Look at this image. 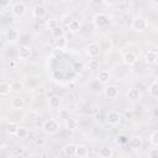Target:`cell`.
<instances>
[{
	"label": "cell",
	"instance_id": "6da1fadb",
	"mask_svg": "<svg viewBox=\"0 0 158 158\" xmlns=\"http://www.w3.org/2000/svg\"><path fill=\"white\" fill-rule=\"evenodd\" d=\"M43 131L47 133V135H56L59 128H60V125H59V121L56 120V118H48L43 122V126H42Z\"/></svg>",
	"mask_w": 158,
	"mask_h": 158
},
{
	"label": "cell",
	"instance_id": "7a4b0ae2",
	"mask_svg": "<svg viewBox=\"0 0 158 158\" xmlns=\"http://www.w3.org/2000/svg\"><path fill=\"white\" fill-rule=\"evenodd\" d=\"M131 27H132V30L136 31V32H143V31L147 30V27H148V22H147V20H146L144 17H142V16H137V17H135V19L132 20Z\"/></svg>",
	"mask_w": 158,
	"mask_h": 158
},
{
	"label": "cell",
	"instance_id": "3957f363",
	"mask_svg": "<svg viewBox=\"0 0 158 158\" xmlns=\"http://www.w3.org/2000/svg\"><path fill=\"white\" fill-rule=\"evenodd\" d=\"M93 22H94L95 27H98V28H104V27H106V26L109 25L110 21H109L107 15H105V14H102V12H99V14H96V15L94 16Z\"/></svg>",
	"mask_w": 158,
	"mask_h": 158
},
{
	"label": "cell",
	"instance_id": "277c9868",
	"mask_svg": "<svg viewBox=\"0 0 158 158\" xmlns=\"http://www.w3.org/2000/svg\"><path fill=\"white\" fill-rule=\"evenodd\" d=\"M11 12L16 16V17H22L26 14V5L23 2H14L11 6Z\"/></svg>",
	"mask_w": 158,
	"mask_h": 158
},
{
	"label": "cell",
	"instance_id": "5b68a950",
	"mask_svg": "<svg viewBox=\"0 0 158 158\" xmlns=\"http://www.w3.org/2000/svg\"><path fill=\"white\" fill-rule=\"evenodd\" d=\"M104 94L106 96V99H116L120 94V89L116 86V85H107L105 89H104Z\"/></svg>",
	"mask_w": 158,
	"mask_h": 158
},
{
	"label": "cell",
	"instance_id": "8992f818",
	"mask_svg": "<svg viewBox=\"0 0 158 158\" xmlns=\"http://www.w3.org/2000/svg\"><path fill=\"white\" fill-rule=\"evenodd\" d=\"M86 53L90 58H96L101 53V47L99 43H90L86 47Z\"/></svg>",
	"mask_w": 158,
	"mask_h": 158
},
{
	"label": "cell",
	"instance_id": "52a82bcc",
	"mask_svg": "<svg viewBox=\"0 0 158 158\" xmlns=\"http://www.w3.org/2000/svg\"><path fill=\"white\" fill-rule=\"evenodd\" d=\"M31 53H32V51H31L30 46H27V44H21L17 48V56L21 59H28L31 57Z\"/></svg>",
	"mask_w": 158,
	"mask_h": 158
},
{
	"label": "cell",
	"instance_id": "ba28073f",
	"mask_svg": "<svg viewBox=\"0 0 158 158\" xmlns=\"http://www.w3.org/2000/svg\"><path fill=\"white\" fill-rule=\"evenodd\" d=\"M106 121L109 122V125L111 126H116L120 123L121 121V115L117 112V111H110L106 116Z\"/></svg>",
	"mask_w": 158,
	"mask_h": 158
},
{
	"label": "cell",
	"instance_id": "9c48e42d",
	"mask_svg": "<svg viewBox=\"0 0 158 158\" xmlns=\"http://www.w3.org/2000/svg\"><path fill=\"white\" fill-rule=\"evenodd\" d=\"M5 37H6V41L9 43H16L19 41V37H20V33L15 28H9L5 33Z\"/></svg>",
	"mask_w": 158,
	"mask_h": 158
},
{
	"label": "cell",
	"instance_id": "30bf717a",
	"mask_svg": "<svg viewBox=\"0 0 158 158\" xmlns=\"http://www.w3.org/2000/svg\"><path fill=\"white\" fill-rule=\"evenodd\" d=\"M122 62H123L126 65H133V64L137 62V56H136V53L132 52V51L126 52V53L122 56Z\"/></svg>",
	"mask_w": 158,
	"mask_h": 158
},
{
	"label": "cell",
	"instance_id": "8fae6325",
	"mask_svg": "<svg viewBox=\"0 0 158 158\" xmlns=\"http://www.w3.org/2000/svg\"><path fill=\"white\" fill-rule=\"evenodd\" d=\"M46 12H47V10H46V7H44L43 4H36V5L33 6L32 14H33V16H35L36 19H42V17H44V16H46Z\"/></svg>",
	"mask_w": 158,
	"mask_h": 158
},
{
	"label": "cell",
	"instance_id": "7c38bea8",
	"mask_svg": "<svg viewBox=\"0 0 158 158\" xmlns=\"http://www.w3.org/2000/svg\"><path fill=\"white\" fill-rule=\"evenodd\" d=\"M126 96H127L128 100H131V101H136V100L139 99V96H141V91H139L137 88L132 86V88H130V89L126 91Z\"/></svg>",
	"mask_w": 158,
	"mask_h": 158
},
{
	"label": "cell",
	"instance_id": "4fadbf2b",
	"mask_svg": "<svg viewBox=\"0 0 158 158\" xmlns=\"http://www.w3.org/2000/svg\"><path fill=\"white\" fill-rule=\"evenodd\" d=\"M157 59H158V53H157L156 51L151 49V51H147V52H146V54H144V60H146L147 64H154V63L157 62Z\"/></svg>",
	"mask_w": 158,
	"mask_h": 158
},
{
	"label": "cell",
	"instance_id": "5bb4252c",
	"mask_svg": "<svg viewBox=\"0 0 158 158\" xmlns=\"http://www.w3.org/2000/svg\"><path fill=\"white\" fill-rule=\"evenodd\" d=\"M111 79V74L109 70H100L98 74V81L100 84H106Z\"/></svg>",
	"mask_w": 158,
	"mask_h": 158
},
{
	"label": "cell",
	"instance_id": "9a60e30c",
	"mask_svg": "<svg viewBox=\"0 0 158 158\" xmlns=\"http://www.w3.org/2000/svg\"><path fill=\"white\" fill-rule=\"evenodd\" d=\"M142 138L141 137H138V136H135V137H132L130 141H128V146H130V148H132V149H139L141 147H142Z\"/></svg>",
	"mask_w": 158,
	"mask_h": 158
},
{
	"label": "cell",
	"instance_id": "2e32d148",
	"mask_svg": "<svg viewBox=\"0 0 158 158\" xmlns=\"http://www.w3.org/2000/svg\"><path fill=\"white\" fill-rule=\"evenodd\" d=\"M67 44H68V40H67V37H65V36H64V37H60V38L54 40V47H56V49L64 51V49H65V47H67Z\"/></svg>",
	"mask_w": 158,
	"mask_h": 158
},
{
	"label": "cell",
	"instance_id": "e0dca14e",
	"mask_svg": "<svg viewBox=\"0 0 158 158\" xmlns=\"http://www.w3.org/2000/svg\"><path fill=\"white\" fill-rule=\"evenodd\" d=\"M112 154H114V151L111 147H101L99 149V153H98V156L102 157V158H111Z\"/></svg>",
	"mask_w": 158,
	"mask_h": 158
},
{
	"label": "cell",
	"instance_id": "ac0fdd59",
	"mask_svg": "<svg viewBox=\"0 0 158 158\" xmlns=\"http://www.w3.org/2000/svg\"><path fill=\"white\" fill-rule=\"evenodd\" d=\"M10 105H11V107H12V109L20 110V109H22V107H23V105H25V101H23V99H22V98H20V96H16V98H14V99L11 100Z\"/></svg>",
	"mask_w": 158,
	"mask_h": 158
},
{
	"label": "cell",
	"instance_id": "d6986e66",
	"mask_svg": "<svg viewBox=\"0 0 158 158\" xmlns=\"http://www.w3.org/2000/svg\"><path fill=\"white\" fill-rule=\"evenodd\" d=\"M48 105L51 109H59L60 106V98L57 95H53L48 99Z\"/></svg>",
	"mask_w": 158,
	"mask_h": 158
},
{
	"label": "cell",
	"instance_id": "ffe728a7",
	"mask_svg": "<svg viewBox=\"0 0 158 158\" xmlns=\"http://www.w3.org/2000/svg\"><path fill=\"white\" fill-rule=\"evenodd\" d=\"M19 128H20V126H19L16 122H14V121H10V122L6 125V132H7L9 135H16V132H17Z\"/></svg>",
	"mask_w": 158,
	"mask_h": 158
},
{
	"label": "cell",
	"instance_id": "44dd1931",
	"mask_svg": "<svg viewBox=\"0 0 158 158\" xmlns=\"http://www.w3.org/2000/svg\"><path fill=\"white\" fill-rule=\"evenodd\" d=\"M77 147H78V146H75V144H73V143H69V144H67V146L64 147V153H65L67 156H69V157H74V156L77 154Z\"/></svg>",
	"mask_w": 158,
	"mask_h": 158
},
{
	"label": "cell",
	"instance_id": "7402d4cb",
	"mask_svg": "<svg viewBox=\"0 0 158 158\" xmlns=\"http://www.w3.org/2000/svg\"><path fill=\"white\" fill-rule=\"evenodd\" d=\"M46 26H47V28H49L51 31H53V30H56V28L59 27V20L58 19H54V17L48 19L47 22H46Z\"/></svg>",
	"mask_w": 158,
	"mask_h": 158
},
{
	"label": "cell",
	"instance_id": "603a6c76",
	"mask_svg": "<svg viewBox=\"0 0 158 158\" xmlns=\"http://www.w3.org/2000/svg\"><path fill=\"white\" fill-rule=\"evenodd\" d=\"M10 91H11V84H9L6 81H2L0 84V95L1 96H6Z\"/></svg>",
	"mask_w": 158,
	"mask_h": 158
},
{
	"label": "cell",
	"instance_id": "cb8c5ba5",
	"mask_svg": "<svg viewBox=\"0 0 158 158\" xmlns=\"http://www.w3.org/2000/svg\"><path fill=\"white\" fill-rule=\"evenodd\" d=\"M80 21L79 20H72V22L69 23V31L70 32H73V33H75V32H78L79 30H80Z\"/></svg>",
	"mask_w": 158,
	"mask_h": 158
},
{
	"label": "cell",
	"instance_id": "d4e9b609",
	"mask_svg": "<svg viewBox=\"0 0 158 158\" xmlns=\"http://www.w3.org/2000/svg\"><path fill=\"white\" fill-rule=\"evenodd\" d=\"M65 127L68 130H70V131H75L78 128V121L75 118H72L70 117L68 121H65Z\"/></svg>",
	"mask_w": 158,
	"mask_h": 158
},
{
	"label": "cell",
	"instance_id": "484cf974",
	"mask_svg": "<svg viewBox=\"0 0 158 158\" xmlns=\"http://www.w3.org/2000/svg\"><path fill=\"white\" fill-rule=\"evenodd\" d=\"M58 117H59V120H62V121H68L69 118H70V115H69V111L67 110V109H59V112H58Z\"/></svg>",
	"mask_w": 158,
	"mask_h": 158
},
{
	"label": "cell",
	"instance_id": "4316f807",
	"mask_svg": "<svg viewBox=\"0 0 158 158\" xmlns=\"http://www.w3.org/2000/svg\"><path fill=\"white\" fill-rule=\"evenodd\" d=\"M149 95L152 98H158V81H154L149 85Z\"/></svg>",
	"mask_w": 158,
	"mask_h": 158
},
{
	"label": "cell",
	"instance_id": "83f0119b",
	"mask_svg": "<svg viewBox=\"0 0 158 158\" xmlns=\"http://www.w3.org/2000/svg\"><path fill=\"white\" fill-rule=\"evenodd\" d=\"M88 147H85V146H78L77 147V157L78 158H81V157H85V156H88Z\"/></svg>",
	"mask_w": 158,
	"mask_h": 158
},
{
	"label": "cell",
	"instance_id": "f1b7e54d",
	"mask_svg": "<svg viewBox=\"0 0 158 158\" xmlns=\"http://www.w3.org/2000/svg\"><path fill=\"white\" fill-rule=\"evenodd\" d=\"M51 35H52V37L53 38H60V37H64L65 36V32H64V30L63 28H60V27H58V28H56V30H53V31H51Z\"/></svg>",
	"mask_w": 158,
	"mask_h": 158
},
{
	"label": "cell",
	"instance_id": "f546056e",
	"mask_svg": "<svg viewBox=\"0 0 158 158\" xmlns=\"http://www.w3.org/2000/svg\"><path fill=\"white\" fill-rule=\"evenodd\" d=\"M22 89H23V85L19 80H15L14 83H11V91H14V93H21Z\"/></svg>",
	"mask_w": 158,
	"mask_h": 158
},
{
	"label": "cell",
	"instance_id": "4dcf8cb0",
	"mask_svg": "<svg viewBox=\"0 0 158 158\" xmlns=\"http://www.w3.org/2000/svg\"><path fill=\"white\" fill-rule=\"evenodd\" d=\"M28 133H30V132H28V130H27L26 127H20V128L17 130V132H16L15 136H16L17 138H21V139H22V138H27Z\"/></svg>",
	"mask_w": 158,
	"mask_h": 158
},
{
	"label": "cell",
	"instance_id": "1f68e13d",
	"mask_svg": "<svg viewBox=\"0 0 158 158\" xmlns=\"http://www.w3.org/2000/svg\"><path fill=\"white\" fill-rule=\"evenodd\" d=\"M88 67H89V69H91V70H96V69H99L100 63H99V60H98V59L93 58V59H90V60H89Z\"/></svg>",
	"mask_w": 158,
	"mask_h": 158
},
{
	"label": "cell",
	"instance_id": "d6a6232c",
	"mask_svg": "<svg viewBox=\"0 0 158 158\" xmlns=\"http://www.w3.org/2000/svg\"><path fill=\"white\" fill-rule=\"evenodd\" d=\"M151 143H152L154 147H158V130L154 131V132L151 135Z\"/></svg>",
	"mask_w": 158,
	"mask_h": 158
},
{
	"label": "cell",
	"instance_id": "836d02e7",
	"mask_svg": "<svg viewBox=\"0 0 158 158\" xmlns=\"http://www.w3.org/2000/svg\"><path fill=\"white\" fill-rule=\"evenodd\" d=\"M148 157H149V158H158V147L152 148V149L148 152Z\"/></svg>",
	"mask_w": 158,
	"mask_h": 158
},
{
	"label": "cell",
	"instance_id": "e575fe53",
	"mask_svg": "<svg viewBox=\"0 0 158 158\" xmlns=\"http://www.w3.org/2000/svg\"><path fill=\"white\" fill-rule=\"evenodd\" d=\"M53 78H54L56 80H62V79H64L63 73H62V72H58V70H56V72L53 73Z\"/></svg>",
	"mask_w": 158,
	"mask_h": 158
},
{
	"label": "cell",
	"instance_id": "d590c367",
	"mask_svg": "<svg viewBox=\"0 0 158 158\" xmlns=\"http://www.w3.org/2000/svg\"><path fill=\"white\" fill-rule=\"evenodd\" d=\"M72 20H73V19H72L70 16H64V19H63V23L67 25V26H69V23L72 22Z\"/></svg>",
	"mask_w": 158,
	"mask_h": 158
},
{
	"label": "cell",
	"instance_id": "8d00e7d4",
	"mask_svg": "<svg viewBox=\"0 0 158 158\" xmlns=\"http://www.w3.org/2000/svg\"><path fill=\"white\" fill-rule=\"evenodd\" d=\"M126 117H127V118H131V117H132V112H131V111H130V112L126 111Z\"/></svg>",
	"mask_w": 158,
	"mask_h": 158
},
{
	"label": "cell",
	"instance_id": "74e56055",
	"mask_svg": "<svg viewBox=\"0 0 158 158\" xmlns=\"http://www.w3.org/2000/svg\"><path fill=\"white\" fill-rule=\"evenodd\" d=\"M152 4H153V5H157V6H158V0H152Z\"/></svg>",
	"mask_w": 158,
	"mask_h": 158
},
{
	"label": "cell",
	"instance_id": "f35d334b",
	"mask_svg": "<svg viewBox=\"0 0 158 158\" xmlns=\"http://www.w3.org/2000/svg\"><path fill=\"white\" fill-rule=\"evenodd\" d=\"M40 143L43 144V139H38V141H37V144H40Z\"/></svg>",
	"mask_w": 158,
	"mask_h": 158
},
{
	"label": "cell",
	"instance_id": "ab89813d",
	"mask_svg": "<svg viewBox=\"0 0 158 158\" xmlns=\"http://www.w3.org/2000/svg\"><path fill=\"white\" fill-rule=\"evenodd\" d=\"M81 158H90V156H85V157H81Z\"/></svg>",
	"mask_w": 158,
	"mask_h": 158
},
{
	"label": "cell",
	"instance_id": "60d3db41",
	"mask_svg": "<svg viewBox=\"0 0 158 158\" xmlns=\"http://www.w3.org/2000/svg\"><path fill=\"white\" fill-rule=\"evenodd\" d=\"M99 158H102V157H99Z\"/></svg>",
	"mask_w": 158,
	"mask_h": 158
}]
</instances>
